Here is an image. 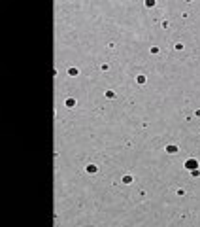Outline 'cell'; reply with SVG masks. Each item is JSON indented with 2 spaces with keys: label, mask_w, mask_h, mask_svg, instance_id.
Here are the masks:
<instances>
[{
  "label": "cell",
  "mask_w": 200,
  "mask_h": 227,
  "mask_svg": "<svg viewBox=\"0 0 200 227\" xmlns=\"http://www.w3.org/2000/svg\"><path fill=\"white\" fill-rule=\"evenodd\" d=\"M66 72H68L70 78H77V76H79V68H77V66H70Z\"/></svg>",
  "instance_id": "obj_5"
},
{
  "label": "cell",
  "mask_w": 200,
  "mask_h": 227,
  "mask_svg": "<svg viewBox=\"0 0 200 227\" xmlns=\"http://www.w3.org/2000/svg\"><path fill=\"white\" fill-rule=\"evenodd\" d=\"M195 116H196V117H200V110H196V112H195Z\"/></svg>",
  "instance_id": "obj_16"
},
{
  "label": "cell",
  "mask_w": 200,
  "mask_h": 227,
  "mask_svg": "<svg viewBox=\"0 0 200 227\" xmlns=\"http://www.w3.org/2000/svg\"><path fill=\"white\" fill-rule=\"evenodd\" d=\"M162 29H170V23H168V21H162Z\"/></svg>",
  "instance_id": "obj_15"
},
{
  "label": "cell",
  "mask_w": 200,
  "mask_h": 227,
  "mask_svg": "<svg viewBox=\"0 0 200 227\" xmlns=\"http://www.w3.org/2000/svg\"><path fill=\"white\" fill-rule=\"evenodd\" d=\"M191 176H193V178H198V176H200V168H196V170H191Z\"/></svg>",
  "instance_id": "obj_12"
},
{
  "label": "cell",
  "mask_w": 200,
  "mask_h": 227,
  "mask_svg": "<svg viewBox=\"0 0 200 227\" xmlns=\"http://www.w3.org/2000/svg\"><path fill=\"white\" fill-rule=\"evenodd\" d=\"M85 172H87V174H91V176H93V174H98V165H96V163H89V165L85 167Z\"/></svg>",
  "instance_id": "obj_2"
},
{
  "label": "cell",
  "mask_w": 200,
  "mask_h": 227,
  "mask_svg": "<svg viewBox=\"0 0 200 227\" xmlns=\"http://www.w3.org/2000/svg\"><path fill=\"white\" fill-rule=\"evenodd\" d=\"M166 153H170V155H174V153H178L179 151V146L178 144H166Z\"/></svg>",
  "instance_id": "obj_3"
},
{
  "label": "cell",
  "mask_w": 200,
  "mask_h": 227,
  "mask_svg": "<svg viewBox=\"0 0 200 227\" xmlns=\"http://www.w3.org/2000/svg\"><path fill=\"white\" fill-rule=\"evenodd\" d=\"M179 195V197H185V189H178V191H176Z\"/></svg>",
  "instance_id": "obj_14"
},
{
  "label": "cell",
  "mask_w": 200,
  "mask_h": 227,
  "mask_svg": "<svg viewBox=\"0 0 200 227\" xmlns=\"http://www.w3.org/2000/svg\"><path fill=\"white\" fill-rule=\"evenodd\" d=\"M121 180H123V184H132V182H134V178H132V174H125L123 178H121Z\"/></svg>",
  "instance_id": "obj_7"
},
{
  "label": "cell",
  "mask_w": 200,
  "mask_h": 227,
  "mask_svg": "<svg viewBox=\"0 0 200 227\" xmlns=\"http://www.w3.org/2000/svg\"><path fill=\"white\" fill-rule=\"evenodd\" d=\"M100 70H102V72H108V70H110V64H106V63H104L102 66H100Z\"/></svg>",
  "instance_id": "obj_13"
},
{
  "label": "cell",
  "mask_w": 200,
  "mask_h": 227,
  "mask_svg": "<svg viewBox=\"0 0 200 227\" xmlns=\"http://www.w3.org/2000/svg\"><path fill=\"white\" fill-rule=\"evenodd\" d=\"M104 97H106V99H108V100H113V99H115V97H117V95H115V91H111V89H108V91H106V93H104Z\"/></svg>",
  "instance_id": "obj_6"
},
{
  "label": "cell",
  "mask_w": 200,
  "mask_h": 227,
  "mask_svg": "<svg viewBox=\"0 0 200 227\" xmlns=\"http://www.w3.org/2000/svg\"><path fill=\"white\" fill-rule=\"evenodd\" d=\"M145 82H147V78H145L144 74H140V76L136 78V83H138V85H145Z\"/></svg>",
  "instance_id": "obj_8"
},
{
  "label": "cell",
  "mask_w": 200,
  "mask_h": 227,
  "mask_svg": "<svg viewBox=\"0 0 200 227\" xmlns=\"http://www.w3.org/2000/svg\"><path fill=\"white\" fill-rule=\"evenodd\" d=\"M183 167H185V170H196V168L200 167V163H198V159L191 157V159H187V161L183 163Z\"/></svg>",
  "instance_id": "obj_1"
},
{
  "label": "cell",
  "mask_w": 200,
  "mask_h": 227,
  "mask_svg": "<svg viewBox=\"0 0 200 227\" xmlns=\"http://www.w3.org/2000/svg\"><path fill=\"white\" fill-rule=\"evenodd\" d=\"M183 47H185V46H183L181 42H178V44L174 46V49H176V51H183Z\"/></svg>",
  "instance_id": "obj_10"
},
{
  "label": "cell",
  "mask_w": 200,
  "mask_h": 227,
  "mask_svg": "<svg viewBox=\"0 0 200 227\" xmlns=\"http://www.w3.org/2000/svg\"><path fill=\"white\" fill-rule=\"evenodd\" d=\"M155 4H157L155 0H145V8H153Z\"/></svg>",
  "instance_id": "obj_11"
},
{
  "label": "cell",
  "mask_w": 200,
  "mask_h": 227,
  "mask_svg": "<svg viewBox=\"0 0 200 227\" xmlns=\"http://www.w3.org/2000/svg\"><path fill=\"white\" fill-rule=\"evenodd\" d=\"M76 104H77V100L74 99V97H68V99H64V106L70 108V110H72V108H76Z\"/></svg>",
  "instance_id": "obj_4"
},
{
  "label": "cell",
  "mask_w": 200,
  "mask_h": 227,
  "mask_svg": "<svg viewBox=\"0 0 200 227\" xmlns=\"http://www.w3.org/2000/svg\"><path fill=\"white\" fill-rule=\"evenodd\" d=\"M149 53H151V55H159V53H161V49H159L157 46H153L151 49H149Z\"/></svg>",
  "instance_id": "obj_9"
}]
</instances>
